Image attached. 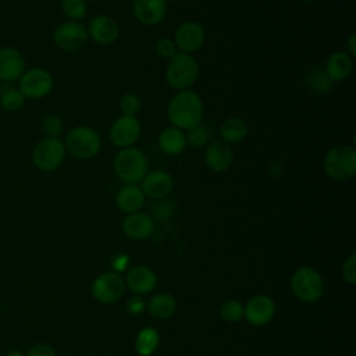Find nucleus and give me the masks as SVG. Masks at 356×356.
<instances>
[{
	"label": "nucleus",
	"mask_w": 356,
	"mask_h": 356,
	"mask_svg": "<svg viewBox=\"0 0 356 356\" xmlns=\"http://www.w3.org/2000/svg\"><path fill=\"white\" fill-rule=\"evenodd\" d=\"M175 211V203L167 197L163 199H157V202L152 206V218L153 220H167L170 218Z\"/></svg>",
	"instance_id": "obj_33"
},
{
	"label": "nucleus",
	"mask_w": 356,
	"mask_h": 356,
	"mask_svg": "<svg viewBox=\"0 0 356 356\" xmlns=\"http://www.w3.org/2000/svg\"><path fill=\"white\" fill-rule=\"evenodd\" d=\"M145 197L146 196L142 192L140 186L127 184L122 188H120V191L117 192L115 203L121 211L131 214V213L139 211L143 207Z\"/></svg>",
	"instance_id": "obj_22"
},
{
	"label": "nucleus",
	"mask_w": 356,
	"mask_h": 356,
	"mask_svg": "<svg viewBox=\"0 0 356 356\" xmlns=\"http://www.w3.org/2000/svg\"><path fill=\"white\" fill-rule=\"evenodd\" d=\"M42 131L47 138H58L63 132V121L58 115L50 114L42 122Z\"/></svg>",
	"instance_id": "obj_34"
},
{
	"label": "nucleus",
	"mask_w": 356,
	"mask_h": 356,
	"mask_svg": "<svg viewBox=\"0 0 356 356\" xmlns=\"http://www.w3.org/2000/svg\"><path fill=\"white\" fill-rule=\"evenodd\" d=\"M67 150L64 142L60 138H44L36 143L32 152V161L40 171L50 172L57 170L64 159Z\"/></svg>",
	"instance_id": "obj_6"
},
{
	"label": "nucleus",
	"mask_w": 356,
	"mask_h": 356,
	"mask_svg": "<svg viewBox=\"0 0 356 356\" xmlns=\"http://www.w3.org/2000/svg\"><path fill=\"white\" fill-rule=\"evenodd\" d=\"M25 71L22 53L11 46L0 47V81L11 82L19 79Z\"/></svg>",
	"instance_id": "obj_16"
},
{
	"label": "nucleus",
	"mask_w": 356,
	"mask_h": 356,
	"mask_svg": "<svg viewBox=\"0 0 356 356\" xmlns=\"http://www.w3.org/2000/svg\"><path fill=\"white\" fill-rule=\"evenodd\" d=\"M127 309L131 314H140L145 309V300L140 296L129 298L127 302Z\"/></svg>",
	"instance_id": "obj_39"
},
{
	"label": "nucleus",
	"mask_w": 356,
	"mask_h": 356,
	"mask_svg": "<svg viewBox=\"0 0 356 356\" xmlns=\"http://www.w3.org/2000/svg\"><path fill=\"white\" fill-rule=\"evenodd\" d=\"M324 172L334 181H346L356 174V150L352 145L331 147L323 161Z\"/></svg>",
	"instance_id": "obj_4"
},
{
	"label": "nucleus",
	"mask_w": 356,
	"mask_h": 356,
	"mask_svg": "<svg viewBox=\"0 0 356 356\" xmlns=\"http://www.w3.org/2000/svg\"><path fill=\"white\" fill-rule=\"evenodd\" d=\"M204 38V29L199 22L186 21L177 28L172 40L181 53L192 54L202 47Z\"/></svg>",
	"instance_id": "obj_12"
},
{
	"label": "nucleus",
	"mask_w": 356,
	"mask_h": 356,
	"mask_svg": "<svg viewBox=\"0 0 356 356\" xmlns=\"http://www.w3.org/2000/svg\"><path fill=\"white\" fill-rule=\"evenodd\" d=\"M113 168L124 184L136 185L147 174L149 161L142 150L131 146L118 150L113 161Z\"/></svg>",
	"instance_id": "obj_2"
},
{
	"label": "nucleus",
	"mask_w": 356,
	"mask_h": 356,
	"mask_svg": "<svg viewBox=\"0 0 356 356\" xmlns=\"http://www.w3.org/2000/svg\"><path fill=\"white\" fill-rule=\"evenodd\" d=\"M346 53L353 57L356 56V33H350L346 39Z\"/></svg>",
	"instance_id": "obj_40"
},
{
	"label": "nucleus",
	"mask_w": 356,
	"mask_h": 356,
	"mask_svg": "<svg viewBox=\"0 0 356 356\" xmlns=\"http://www.w3.org/2000/svg\"><path fill=\"white\" fill-rule=\"evenodd\" d=\"M275 313V305L273 299L267 295H256L250 298L243 307V316L250 325H264L267 324Z\"/></svg>",
	"instance_id": "obj_14"
},
{
	"label": "nucleus",
	"mask_w": 356,
	"mask_h": 356,
	"mask_svg": "<svg viewBox=\"0 0 356 356\" xmlns=\"http://www.w3.org/2000/svg\"><path fill=\"white\" fill-rule=\"evenodd\" d=\"M140 135V122L136 117L121 115L110 127L108 136L114 146L120 149L131 147Z\"/></svg>",
	"instance_id": "obj_11"
},
{
	"label": "nucleus",
	"mask_w": 356,
	"mask_h": 356,
	"mask_svg": "<svg viewBox=\"0 0 356 356\" xmlns=\"http://www.w3.org/2000/svg\"><path fill=\"white\" fill-rule=\"evenodd\" d=\"M248 131L249 128L245 120H242L241 117H229L222 122L220 128V135L222 142L231 145L242 142L246 138Z\"/></svg>",
	"instance_id": "obj_25"
},
{
	"label": "nucleus",
	"mask_w": 356,
	"mask_h": 356,
	"mask_svg": "<svg viewBox=\"0 0 356 356\" xmlns=\"http://www.w3.org/2000/svg\"><path fill=\"white\" fill-rule=\"evenodd\" d=\"M159 342V332L152 327H146L139 331L135 339V349L140 356H150L157 349Z\"/></svg>",
	"instance_id": "obj_27"
},
{
	"label": "nucleus",
	"mask_w": 356,
	"mask_h": 356,
	"mask_svg": "<svg viewBox=\"0 0 356 356\" xmlns=\"http://www.w3.org/2000/svg\"><path fill=\"white\" fill-rule=\"evenodd\" d=\"M353 68L352 57L346 51H332L325 61V72L332 82H341L346 79Z\"/></svg>",
	"instance_id": "obj_21"
},
{
	"label": "nucleus",
	"mask_w": 356,
	"mask_h": 356,
	"mask_svg": "<svg viewBox=\"0 0 356 356\" xmlns=\"http://www.w3.org/2000/svg\"><path fill=\"white\" fill-rule=\"evenodd\" d=\"M221 317L228 323H236L243 317V306L236 299H228L221 306Z\"/></svg>",
	"instance_id": "obj_32"
},
{
	"label": "nucleus",
	"mask_w": 356,
	"mask_h": 356,
	"mask_svg": "<svg viewBox=\"0 0 356 356\" xmlns=\"http://www.w3.org/2000/svg\"><path fill=\"white\" fill-rule=\"evenodd\" d=\"M147 309L154 318H170L177 310V300L170 293H157L150 299Z\"/></svg>",
	"instance_id": "obj_26"
},
{
	"label": "nucleus",
	"mask_w": 356,
	"mask_h": 356,
	"mask_svg": "<svg viewBox=\"0 0 356 356\" xmlns=\"http://www.w3.org/2000/svg\"><path fill=\"white\" fill-rule=\"evenodd\" d=\"M125 281L132 292L145 295L154 289L157 278L152 268L146 266H135L128 271Z\"/></svg>",
	"instance_id": "obj_20"
},
{
	"label": "nucleus",
	"mask_w": 356,
	"mask_h": 356,
	"mask_svg": "<svg viewBox=\"0 0 356 356\" xmlns=\"http://www.w3.org/2000/svg\"><path fill=\"white\" fill-rule=\"evenodd\" d=\"M211 136V129L210 127L204 125V124H199L191 129L186 131L185 138H186V145L192 146L193 149H202L204 147Z\"/></svg>",
	"instance_id": "obj_28"
},
{
	"label": "nucleus",
	"mask_w": 356,
	"mask_h": 356,
	"mask_svg": "<svg viewBox=\"0 0 356 356\" xmlns=\"http://www.w3.org/2000/svg\"><path fill=\"white\" fill-rule=\"evenodd\" d=\"M305 85L309 89V92L317 96H324L330 93L334 88L332 79L327 75L325 70L321 67H314L306 74Z\"/></svg>",
	"instance_id": "obj_24"
},
{
	"label": "nucleus",
	"mask_w": 356,
	"mask_h": 356,
	"mask_svg": "<svg viewBox=\"0 0 356 356\" xmlns=\"http://www.w3.org/2000/svg\"><path fill=\"white\" fill-rule=\"evenodd\" d=\"M61 10L68 21H82L86 17V1L85 0H63Z\"/></svg>",
	"instance_id": "obj_30"
},
{
	"label": "nucleus",
	"mask_w": 356,
	"mask_h": 356,
	"mask_svg": "<svg viewBox=\"0 0 356 356\" xmlns=\"http://www.w3.org/2000/svg\"><path fill=\"white\" fill-rule=\"evenodd\" d=\"M28 356H56V350L47 343L35 345L29 352Z\"/></svg>",
	"instance_id": "obj_38"
},
{
	"label": "nucleus",
	"mask_w": 356,
	"mask_h": 356,
	"mask_svg": "<svg viewBox=\"0 0 356 356\" xmlns=\"http://www.w3.org/2000/svg\"><path fill=\"white\" fill-rule=\"evenodd\" d=\"M234 161V152L231 145L222 140H214L206 146L204 163L213 172L227 171Z\"/></svg>",
	"instance_id": "obj_17"
},
{
	"label": "nucleus",
	"mask_w": 356,
	"mask_h": 356,
	"mask_svg": "<svg viewBox=\"0 0 356 356\" xmlns=\"http://www.w3.org/2000/svg\"><path fill=\"white\" fill-rule=\"evenodd\" d=\"M6 356H25V355H22V353L18 352V350H11V352H8Z\"/></svg>",
	"instance_id": "obj_41"
},
{
	"label": "nucleus",
	"mask_w": 356,
	"mask_h": 356,
	"mask_svg": "<svg viewBox=\"0 0 356 356\" xmlns=\"http://www.w3.org/2000/svg\"><path fill=\"white\" fill-rule=\"evenodd\" d=\"M85 1H92V0H85Z\"/></svg>",
	"instance_id": "obj_43"
},
{
	"label": "nucleus",
	"mask_w": 356,
	"mask_h": 356,
	"mask_svg": "<svg viewBox=\"0 0 356 356\" xmlns=\"http://www.w3.org/2000/svg\"><path fill=\"white\" fill-rule=\"evenodd\" d=\"M342 275L346 282L356 284V253H350V256L345 260L342 267Z\"/></svg>",
	"instance_id": "obj_36"
},
{
	"label": "nucleus",
	"mask_w": 356,
	"mask_h": 356,
	"mask_svg": "<svg viewBox=\"0 0 356 356\" xmlns=\"http://www.w3.org/2000/svg\"><path fill=\"white\" fill-rule=\"evenodd\" d=\"M159 147L163 153L168 156H177L182 153L186 147L185 131L177 127H167L159 134Z\"/></svg>",
	"instance_id": "obj_23"
},
{
	"label": "nucleus",
	"mask_w": 356,
	"mask_h": 356,
	"mask_svg": "<svg viewBox=\"0 0 356 356\" xmlns=\"http://www.w3.org/2000/svg\"><path fill=\"white\" fill-rule=\"evenodd\" d=\"M25 96L19 92V89L10 88L6 89L0 96V106L6 111H18L25 104Z\"/></svg>",
	"instance_id": "obj_29"
},
{
	"label": "nucleus",
	"mask_w": 356,
	"mask_h": 356,
	"mask_svg": "<svg viewBox=\"0 0 356 356\" xmlns=\"http://www.w3.org/2000/svg\"><path fill=\"white\" fill-rule=\"evenodd\" d=\"M302 4H305V6H310V4H313L316 0H299Z\"/></svg>",
	"instance_id": "obj_42"
},
{
	"label": "nucleus",
	"mask_w": 356,
	"mask_h": 356,
	"mask_svg": "<svg viewBox=\"0 0 356 356\" xmlns=\"http://www.w3.org/2000/svg\"><path fill=\"white\" fill-rule=\"evenodd\" d=\"M291 286L298 299L306 303L316 302L321 298L324 292V282L321 275L312 267H300L298 268L292 278Z\"/></svg>",
	"instance_id": "obj_7"
},
{
	"label": "nucleus",
	"mask_w": 356,
	"mask_h": 356,
	"mask_svg": "<svg viewBox=\"0 0 356 356\" xmlns=\"http://www.w3.org/2000/svg\"><path fill=\"white\" fill-rule=\"evenodd\" d=\"M129 264V257L128 254L125 253H117L113 260H111V266L114 267V273H121V271H125L127 267Z\"/></svg>",
	"instance_id": "obj_37"
},
{
	"label": "nucleus",
	"mask_w": 356,
	"mask_h": 356,
	"mask_svg": "<svg viewBox=\"0 0 356 356\" xmlns=\"http://www.w3.org/2000/svg\"><path fill=\"white\" fill-rule=\"evenodd\" d=\"M63 142L65 150L79 160L92 159L102 149V139L99 132L86 125L71 128Z\"/></svg>",
	"instance_id": "obj_5"
},
{
	"label": "nucleus",
	"mask_w": 356,
	"mask_h": 356,
	"mask_svg": "<svg viewBox=\"0 0 356 356\" xmlns=\"http://www.w3.org/2000/svg\"><path fill=\"white\" fill-rule=\"evenodd\" d=\"M88 29L79 21L61 22L53 32L54 44L63 51H76L88 42Z\"/></svg>",
	"instance_id": "obj_9"
},
{
	"label": "nucleus",
	"mask_w": 356,
	"mask_h": 356,
	"mask_svg": "<svg viewBox=\"0 0 356 356\" xmlns=\"http://www.w3.org/2000/svg\"><path fill=\"white\" fill-rule=\"evenodd\" d=\"M154 220L145 213H131L122 221V231L131 239H145L153 234Z\"/></svg>",
	"instance_id": "obj_19"
},
{
	"label": "nucleus",
	"mask_w": 356,
	"mask_h": 356,
	"mask_svg": "<svg viewBox=\"0 0 356 356\" xmlns=\"http://www.w3.org/2000/svg\"><path fill=\"white\" fill-rule=\"evenodd\" d=\"M118 107L121 110V115L136 117V114L142 108V100L135 93H125L124 96H121Z\"/></svg>",
	"instance_id": "obj_31"
},
{
	"label": "nucleus",
	"mask_w": 356,
	"mask_h": 356,
	"mask_svg": "<svg viewBox=\"0 0 356 356\" xmlns=\"http://www.w3.org/2000/svg\"><path fill=\"white\" fill-rule=\"evenodd\" d=\"M174 186L172 177L165 170H153L147 171V174L140 181V189L145 196L152 199H163L167 197Z\"/></svg>",
	"instance_id": "obj_13"
},
{
	"label": "nucleus",
	"mask_w": 356,
	"mask_h": 356,
	"mask_svg": "<svg viewBox=\"0 0 356 356\" xmlns=\"http://www.w3.org/2000/svg\"><path fill=\"white\" fill-rule=\"evenodd\" d=\"M199 76V65L192 54L178 51L168 60L165 68V82L167 85L177 90L191 89Z\"/></svg>",
	"instance_id": "obj_3"
},
{
	"label": "nucleus",
	"mask_w": 356,
	"mask_h": 356,
	"mask_svg": "<svg viewBox=\"0 0 356 356\" xmlns=\"http://www.w3.org/2000/svg\"><path fill=\"white\" fill-rule=\"evenodd\" d=\"M125 291L124 278L114 271L100 274L92 285V293L100 303H114L117 302Z\"/></svg>",
	"instance_id": "obj_10"
},
{
	"label": "nucleus",
	"mask_w": 356,
	"mask_h": 356,
	"mask_svg": "<svg viewBox=\"0 0 356 356\" xmlns=\"http://www.w3.org/2000/svg\"><path fill=\"white\" fill-rule=\"evenodd\" d=\"M88 36L97 44L108 46L120 36L118 24L108 15H97L90 19L86 26Z\"/></svg>",
	"instance_id": "obj_15"
},
{
	"label": "nucleus",
	"mask_w": 356,
	"mask_h": 356,
	"mask_svg": "<svg viewBox=\"0 0 356 356\" xmlns=\"http://www.w3.org/2000/svg\"><path fill=\"white\" fill-rule=\"evenodd\" d=\"M134 15L146 26L160 24L167 14V0H134Z\"/></svg>",
	"instance_id": "obj_18"
},
{
	"label": "nucleus",
	"mask_w": 356,
	"mask_h": 356,
	"mask_svg": "<svg viewBox=\"0 0 356 356\" xmlns=\"http://www.w3.org/2000/svg\"><path fill=\"white\" fill-rule=\"evenodd\" d=\"M167 115L172 127L188 131L202 122L203 103L200 96L188 89L177 92L168 103Z\"/></svg>",
	"instance_id": "obj_1"
},
{
	"label": "nucleus",
	"mask_w": 356,
	"mask_h": 356,
	"mask_svg": "<svg viewBox=\"0 0 356 356\" xmlns=\"http://www.w3.org/2000/svg\"><path fill=\"white\" fill-rule=\"evenodd\" d=\"M54 86L53 75L40 67L25 70L19 78V92L25 99H42L46 97Z\"/></svg>",
	"instance_id": "obj_8"
},
{
	"label": "nucleus",
	"mask_w": 356,
	"mask_h": 356,
	"mask_svg": "<svg viewBox=\"0 0 356 356\" xmlns=\"http://www.w3.org/2000/svg\"><path fill=\"white\" fill-rule=\"evenodd\" d=\"M156 53L165 60H170L172 56L178 53V49L171 38H161L156 43Z\"/></svg>",
	"instance_id": "obj_35"
}]
</instances>
